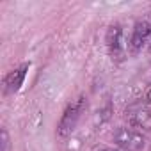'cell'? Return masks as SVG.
I'll use <instances>...</instances> for the list:
<instances>
[{
  "instance_id": "obj_1",
  "label": "cell",
  "mask_w": 151,
  "mask_h": 151,
  "mask_svg": "<svg viewBox=\"0 0 151 151\" xmlns=\"http://www.w3.org/2000/svg\"><path fill=\"white\" fill-rule=\"evenodd\" d=\"M84 109H86V98H84V96L78 98L75 103H71V105L66 109V112H64L62 117H60L59 128H57V133H59L60 137H66V135H69V133L73 132V128L77 126V121L80 119Z\"/></svg>"
},
{
  "instance_id": "obj_2",
  "label": "cell",
  "mask_w": 151,
  "mask_h": 151,
  "mask_svg": "<svg viewBox=\"0 0 151 151\" xmlns=\"http://www.w3.org/2000/svg\"><path fill=\"white\" fill-rule=\"evenodd\" d=\"M114 142L124 151H139L146 146V139L142 137V133L130 128H117L114 133Z\"/></svg>"
},
{
  "instance_id": "obj_3",
  "label": "cell",
  "mask_w": 151,
  "mask_h": 151,
  "mask_svg": "<svg viewBox=\"0 0 151 151\" xmlns=\"http://www.w3.org/2000/svg\"><path fill=\"white\" fill-rule=\"evenodd\" d=\"M126 116L133 126H139L142 130H151V110L142 105H133L126 110Z\"/></svg>"
},
{
  "instance_id": "obj_4",
  "label": "cell",
  "mask_w": 151,
  "mask_h": 151,
  "mask_svg": "<svg viewBox=\"0 0 151 151\" xmlns=\"http://www.w3.org/2000/svg\"><path fill=\"white\" fill-rule=\"evenodd\" d=\"M121 41H123V30H121V27L117 23L110 25V29L107 32V46L110 50L112 59H116V60L123 59V45H121Z\"/></svg>"
},
{
  "instance_id": "obj_5",
  "label": "cell",
  "mask_w": 151,
  "mask_h": 151,
  "mask_svg": "<svg viewBox=\"0 0 151 151\" xmlns=\"http://www.w3.org/2000/svg\"><path fill=\"white\" fill-rule=\"evenodd\" d=\"M151 36V25L147 23V22H137L135 23V27H133V32H132V39H130V48H132V52L135 53V52H139L142 46H144V43H146V39Z\"/></svg>"
},
{
  "instance_id": "obj_6",
  "label": "cell",
  "mask_w": 151,
  "mask_h": 151,
  "mask_svg": "<svg viewBox=\"0 0 151 151\" xmlns=\"http://www.w3.org/2000/svg\"><path fill=\"white\" fill-rule=\"evenodd\" d=\"M27 69H29V66H27V64H23L22 68H18V69L11 71V73L7 75L6 80H4L6 93H16V91L22 87V84H23V80H25V75H27Z\"/></svg>"
},
{
  "instance_id": "obj_7",
  "label": "cell",
  "mask_w": 151,
  "mask_h": 151,
  "mask_svg": "<svg viewBox=\"0 0 151 151\" xmlns=\"http://www.w3.org/2000/svg\"><path fill=\"white\" fill-rule=\"evenodd\" d=\"M0 146H2V151H11V140H9V133L6 128L0 132Z\"/></svg>"
},
{
  "instance_id": "obj_8",
  "label": "cell",
  "mask_w": 151,
  "mask_h": 151,
  "mask_svg": "<svg viewBox=\"0 0 151 151\" xmlns=\"http://www.w3.org/2000/svg\"><path fill=\"white\" fill-rule=\"evenodd\" d=\"M98 114H100V123L107 121V119L110 117V105H107V107H105V110H100Z\"/></svg>"
},
{
  "instance_id": "obj_9",
  "label": "cell",
  "mask_w": 151,
  "mask_h": 151,
  "mask_svg": "<svg viewBox=\"0 0 151 151\" xmlns=\"http://www.w3.org/2000/svg\"><path fill=\"white\" fill-rule=\"evenodd\" d=\"M146 98H147V100H149V101H151V89H149V91H147V96H146Z\"/></svg>"
},
{
  "instance_id": "obj_10",
  "label": "cell",
  "mask_w": 151,
  "mask_h": 151,
  "mask_svg": "<svg viewBox=\"0 0 151 151\" xmlns=\"http://www.w3.org/2000/svg\"><path fill=\"white\" fill-rule=\"evenodd\" d=\"M101 151H114V149H101Z\"/></svg>"
},
{
  "instance_id": "obj_11",
  "label": "cell",
  "mask_w": 151,
  "mask_h": 151,
  "mask_svg": "<svg viewBox=\"0 0 151 151\" xmlns=\"http://www.w3.org/2000/svg\"><path fill=\"white\" fill-rule=\"evenodd\" d=\"M149 37H151V36H149Z\"/></svg>"
}]
</instances>
